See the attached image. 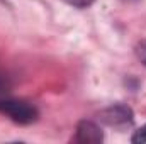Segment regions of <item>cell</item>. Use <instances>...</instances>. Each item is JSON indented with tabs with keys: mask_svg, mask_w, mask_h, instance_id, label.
Listing matches in <instances>:
<instances>
[{
	"mask_svg": "<svg viewBox=\"0 0 146 144\" xmlns=\"http://www.w3.org/2000/svg\"><path fill=\"white\" fill-rule=\"evenodd\" d=\"M126 2H134V0H126Z\"/></svg>",
	"mask_w": 146,
	"mask_h": 144,
	"instance_id": "cell-7",
	"label": "cell"
},
{
	"mask_svg": "<svg viewBox=\"0 0 146 144\" xmlns=\"http://www.w3.org/2000/svg\"><path fill=\"white\" fill-rule=\"evenodd\" d=\"M102 120L109 126L119 127V126H129L133 122V112L126 105H114L102 112Z\"/></svg>",
	"mask_w": 146,
	"mask_h": 144,
	"instance_id": "cell-2",
	"label": "cell"
},
{
	"mask_svg": "<svg viewBox=\"0 0 146 144\" xmlns=\"http://www.w3.org/2000/svg\"><path fill=\"white\" fill-rule=\"evenodd\" d=\"M63 2H66L68 5H73V7H78V9H85L94 3V0H63Z\"/></svg>",
	"mask_w": 146,
	"mask_h": 144,
	"instance_id": "cell-6",
	"label": "cell"
},
{
	"mask_svg": "<svg viewBox=\"0 0 146 144\" xmlns=\"http://www.w3.org/2000/svg\"><path fill=\"white\" fill-rule=\"evenodd\" d=\"M0 114H5L17 124H33L37 119V108L24 100L0 98Z\"/></svg>",
	"mask_w": 146,
	"mask_h": 144,
	"instance_id": "cell-1",
	"label": "cell"
},
{
	"mask_svg": "<svg viewBox=\"0 0 146 144\" xmlns=\"http://www.w3.org/2000/svg\"><path fill=\"white\" fill-rule=\"evenodd\" d=\"M104 134L100 127L90 120H82L76 127V141L83 144H99L102 143Z\"/></svg>",
	"mask_w": 146,
	"mask_h": 144,
	"instance_id": "cell-3",
	"label": "cell"
},
{
	"mask_svg": "<svg viewBox=\"0 0 146 144\" xmlns=\"http://www.w3.org/2000/svg\"><path fill=\"white\" fill-rule=\"evenodd\" d=\"M136 56H138V59L146 66V39L141 41V42L136 46Z\"/></svg>",
	"mask_w": 146,
	"mask_h": 144,
	"instance_id": "cell-4",
	"label": "cell"
},
{
	"mask_svg": "<svg viewBox=\"0 0 146 144\" xmlns=\"http://www.w3.org/2000/svg\"><path fill=\"white\" fill-rule=\"evenodd\" d=\"M133 143H136V144L146 143V126H143L141 129H138V131L134 132V136H133Z\"/></svg>",
	"mask_w": 146,
	"mask_h": 144,
	"instance_id": "cell-5",
	"label": "cell"
}]
</instances>
